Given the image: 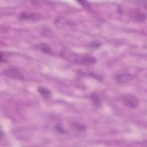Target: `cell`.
I'll use <instances>...</instances> for the list:
<instances>
[{"mask_svg": "<svg viewBox=\"0 0 147 147\" xmlns=\"http://www.w3.org/2000/svg\"><path fill=\"white\" fill-rule=\"evenodd\" d=\"M63 55L65 56V58L68 57L69 58H68V59L71 60L72 62L79 64H94L96 61V59L94 56L90 55H78L73 53H69V55H67L64 53Z\"/></svg>", "mask_w": 147, "mask_h": 147, "instance_id": "cell-1", "label": "cell"}, {"mask_svg": "<svg viewBox=\"0 0 147 147\" xmlns=\"http://www.w3.org/2000/svg\"><path fill=\"white\" fill-rule=\"evenodd\" d=\"M122 101L126 107L131 109H137L140 105L138 99L131 94L124 95L122 97Z\"/></svg>", "mask_w": 147, "mask_h": 147, "instance_id": "cell-2", "label": "cell"}, {"mask_svg": "<svg viewBox=\"0 0 147 147\" xmlns=\"http://www.w3.org/2000/svg\"><path fill=\"white\" fill-rule=\"evenodd\" d=\"M3 75L7 76L8 78L19 80H24L25 77L20 72V71L15 68H6L2 71Z\"/></svg>", "mask_w": 147, "mask_h": 147, "instance_id": "cell-3", "label": "cell"}, {"mask_svg": "<svg viewBox=\"0 0 147 147\" xmlns=\"http://www.w3.org/2000/svg\"><path fill=\"white\" fill-rule=\"evenodd\" d=\"M113 79L114 81L120 84H125L130 83L133 79V76L129 73L117 74L114 75Z\"/></svg>", "mask_w": 147, "mask_h": 147, "instance_id": "cell-4", "label": "cell"}, {"mask_svg": "<svg viewBox=\"0 0 147 147\" xmlns=\"http://www.w3.org/2000/svg\"><path fill=\"white\" fill-rule=\"evenodd\" d=\"M18 18L22 20L37 21L41 19V16L39 13L36 12L22 11L20 13Z\"/></svg>", "mask_w": 147, "mask_h": 147, "instance_id": "cell-5", "label": "cell"}, {"mask_svg": "<svg viewBox=\"0 0 147 147\" xmlns=\"http://www.w3.org/2000/svg\"><path fill=\"white\" fill-rule=\"evenodd\" d=\"M132 18L138 22H144L146 21V13L141 11L140 9H136L131 12Z\"/></svg>", "mask_w": 147, "mask_h": 147, "instance_id": "cell-6", "label": "cell"}, {"mask_svg": "<svg viewBox=\"0 0 147 147\" xmlns=\"http://www.w3.org/2000/svg\"><path fill=\"white\" fill-rule=\"evenodd\" d=\"M55 25L57 26H71L73 25V22L69 21V20L64 17H58L56 18L54 21Z\"/></svg>", "mask_w": 147, "mask_h": 147, "instance_id": "cell-7", "label": "cell"}, {"mask_svg": "<svg viewBox=\"0 0 147 147\" xmlns=\"http://www.w3.org/2000/svg\"><path fill=\"white\" fill-rule=\"evenodd\" d=\"M36 49L42 52L43 53L45 54H52V50L51 48V47L47 44L45 43H40L36 45L35 47Z\"/></svg>", "mask_w": 147, "mask_h": 147, "instance_id": "cell-8", "label": "cell"}, {"mask_svg": "<svg viewBox=\"0 0 147 147\" xmlns=\"http://www.w3.org/2000/svg\"><path fill=\"white\" fill-rule=\"evenodd\" d=\"M37 91L39 94L42 96V98L46 99H48L52 97L51 91L46 87H38L37 88Z\"/></svg>", "mask_w": 147, "mask_h": 147, "instance_id": "cell-9", "label": "cell"}, {"mask_svg": "<svg viewBox=\"0 0 147 147\" xmlns=\"http://www.w3.org/2000/svg\"><path fill=\"white\" fill-rule=\"evenodd\" d=\"M90 99L94 105L97 107H100L102 105V100L100 98L95 92H92L90 94Z\"/></svg>", "mask_w": 147, "mask_h": 147, "instance_id": "cell-10", "label": "cell"}, {"mask_svg": "<svg viewBox=\"0 0 147 147\" xmlns=\"http://www.w3.org/2000/svg\"><path fill=\"white\" fill-rule=\"evenodd\" d=\"M71 128L76 131H83L86 129V127L83 124L78 123V122H74L71 124Z\"/></svg>", "mask_w": 147, "mask_h": 147, "instance_id": "cell-11", "label": "cell"}, {"mask_svg": "<svg viewBox=\"0 0 147 147\" xmlns=\"http://www.w3.org/2000/svg\"><path fill=\"white\" fill-rule=\"evenodd\" d=\"M55 129L58 133H60L61 134H64L67 133L66 130L61 123H57L55 126Z\"/></svg>", "mask_w": 147, "mask_h": 147, "instance_id": "cell-12", "label": "cell"}, {"mask_svg": "<svg viewBox=\"0 0 147 147\" xmlns=\"http://www.w3.org/2000/svg\"><path fill=\"white\" fill-rule=\"evenodd\" d=\"M78 3H79L82 6H83V7H86V8H88L90 7V5L89 4V3L87 1H77Z\"/></svg>", "mask_w": 147, "mask_h": 147, "instance_id": "cell-13", "label": "cell"}]
</instances>
